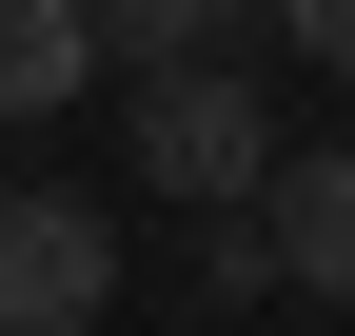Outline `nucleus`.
<instances>
[{
    "instance_id": "nucleus-6",
    "label": "nucleus",
    "mask_w": 355,
    "mask_h": 336,
    "mask_svg": "<svg viewBox=\"0 0 355 336\" xmlns=\"http://www.w3.org/2000/svg\"><path fill=\"white\" fill-rule=\"evenodd\" d=\"M257 20H277L296 60H336V79H355V0H257Z\"/></svg>"
},
{
    "instance_id": "nucleus-5",
    "label": "nucleus",
    "mask_w": 355,
    "mask_h": 336,
    "mask_svg": "<svg viewBox=\"0 0 355 336\" xmlns=\"http://www.w3.org/2000/svg\"><path fill=\"white\" fill-rule=\"evenodd\" d=\"M237 20H257V0H99V60H119V79H158V60H237Z\"/></svg>"
},
{
    "instance_id": "nucleus-1",
    "label": "nucleus",
    "mask_w": 355,
    "mask_h": 336,
    "mask_svg": "<svg viewBox=\"0 0 355 336\" xmlns=\"http://www.w3.org/2000/svg\"><path fill=\"white\" fill-rule=\"evenodd\" d=\"M119 297V218L79 178H0V336H99Z\"/></svg>"
},
{
    "instance_id": "nucleus-4",
    "label": "nucleus",
    "mask_w": 355,
    "mask_h": 336,
    "mask_svg": "<svg viewBox=\"0 0 355 336\" xmlns=\"http://www.w3.org/2000/svg\"><path fill=\"white\" fill-rule=\"evenodd\" d=\"M99 79V0H0V119H60Z\"/></svg>"
},
{
    "instance_id": "nucleus-3",
    "label": "nucleus",
    "mask_w": 355,
    "mask_h": 336,
    "mask_svg": "<svg viewBox=\"0 0 355 336\" xmlns=\"http://www.w3.org/2000/svg\"><path fill=\"white\" fill-rule=\"evenodd\" d=\"M257 237H277L296 297L355 317V139H336V158H277V178H257Z\"/></svg>"
},
{
    "instance_id": "nucleus-2",
    "label": "nucleus",
    "mask_w": 355,
    "mask_h": 336,
    "mask_svg": "<svg viewBox=\"0 0 355 336\" xmlns=\"http://www.w3.org/2000/svg\"><path fill=\"white\" fill-rule=\"evenodd\" d=\"M139 178H158V198H198V218L277 178V119H257V79H237V60H158V79H139Z\"/></svg>"
}]
</instances>
